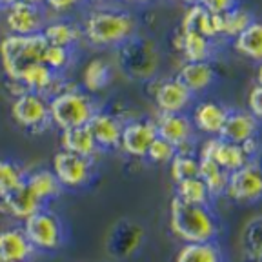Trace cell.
I'll use <instances>...</instances> for the list:
<instances>
[{
  "mask_svg": "<svg viewBox=\"0 0 262 262\" xmlns=\"http://www.w3.org/2000/svg\"><path fill=\"white\" fill-rule=\"evenodd\" d=\"M241 147H242V151L246 153V157H248V160H257L262 151V144H260V140H258V137L248 139L246 142L241 144Z\"/></svg>",
  "mask_w": 262,
  "mask_h": 262,
  "instance_id": "obj_41",
  "label": "cell"
},
{
  "mask_svg": "<svg viewBox=\"0 0 262 262\" xmlns=\"http://www.w3.org/2000/svg\"><path fill=\"white\" fill-rule=\"evenodd\" d=\"M235 53L251 62H262V20L255 18L244 31L231 40Z\"/></svg>",
  "mask_w": 262,
  "mask_h": 262,
  "instance_id": "obj_26",
  "label": "cell"
},
{
  "mask_svg": "<svg viewBox=\"0 0 262 262\" xmlns=\"http://www.w3.org/2000/svg\"><path fill=\"white\" fill-rule=\"evenodd\" d=\"M242 242H244L246 253L250 255L253 260L262 258V215L253 217L244 228L242 233Z\"/></svg>",
  "mask_w": 262,
  "mask_h": 262,
  "instance_id": "obj_36",
  "label": "cell"
},
{
  "mask_svg": "<svg viewBox=\"0 0 262 262\" xmlns=\"http://www.w3.org/2000/svg\"><path fill=\"white\" fill-rule=\"evenodd\" d=\"M199 177L204 180L206 188H208L209 195H211L213 199L224 196L229 173L224 171L215 160L201 159V157H199Z\"/></svg>",
  "mask_w": 262,
  "mask_h": 262,
  "instance_id": "obj_29",
  "label": "cell"
},
{
  "mask_svg": "<svg viewBox=\"0 0 262 262\" xmlns=\"http://www.w3.org/2000/svg\"><path fill=\"white\" fill-rule=\"evenodd\" d=\"M26 186H28L46 206H48L49 202L57 201L58 196L64 193V188H62V184L58 182L57 177H55V173L48 168L28 171V175H26Z\"/></svg>",
  "mask_w": 262,
  "mask_h": 262,
  "instance_id": "obj_24",
  "label": "cell"
},
{
  "mask_svg": "<svg viewBox=\"0 0 262 262\" xmlns=\"http://www.w3.org/2000/svg\"><path fill=\"white\" fill-rule=\"evenodd\" d=\"M180 31L201 33L209 40L217 42V35H215V28H213V15L206 11L201 4L188 6L186 13L182 15V20H180Z\"/></svg>",
  "mask_w": 262,
  "mask_h": 262,
  "instance_id": "obj_27",
  "label": "cell"
},
{
  "mask_svg": "<svg viewBox=\"0 0 262 262\" xmlns=\"http://www.w3.org/2000/svg\"><path fill=\"white\" fill-rule=\"evenodd\" d=\"M88 0H46L44 9H51L53 13H70L73 9L86 4Z\"/></svg>",
  "mask_w": 262,
  "mask_h": 262,
  "instance_id": "obj_40",
  "label": "cell"
},
{
  "mask_svg": "<svg viewBox=\"0 0 262 262\" xmlns=\"http://www.w3.org/2000/svg\"><path fill=\"white\" fill-rule=\"evenodd\" d=\"M186 6H196V4H201L202 0H182Z\"/></svg>",
  "mask_w": 262,
  "mask_h": 262,
  "instance_id": "obj_46",
  "label": "cell"
},
{
  "mask_svg": "<svg viewBox=\"0 0 262 262\" xmlns=\"http://www.w3.org/2000/svg\"><path fill=\"white\" fill-rule=\"evenodd\" d=\"M60 149L80 157H88V159H97V155L100 153L90 126L60 131Z\"/></svg>",
  "mask_w": 262,
  "mask_h": 262,
  "instance_id": "obj_23",
  "label": "cell"
},
{
  "mask_svg": "<svg viewBox=\"0 0 262 262\" xmlns=\"http://www.w3.org/2000/svg\"><path fill=\"white\" fill-rule=\"evenodd\" d=\"M113 80V68L102 57L91 58L82 71V90L90 95L104 91Z\"/></svg>",
  "mask_w": 262,
  "mask_h": 262,
  "instance_id": "obj_25",
  "label": "cell"
},
{
  "mask_svg": "<svg viewBox=\"0 0 262 262\" xmlns=\"http://www.w3.org/2000/svg\"><path fill=\"white\" fill-rule=\"evenodd\" d=\"M26 2H29V4H35V6H42V8H44L46 0H26Z\"/></svg>",
  "mask_w": 262,
  "mask_h": 262,
  "instance_id": "obj_47",
  "label": "cell"
},
{
  "mask_svg": "<svg viewBox=\"0 0 262 262\" xmlns=\"http://www.w3.org/2000/svg\"><path fill=\"white\" fill-rule=\"evenodd\" d=\"M42 37L46 38L49 46H58V48L77 49L80 40H84L80 24L68 18H58L51 20L42 29Z\"/></svg>",
  "mask_w": 262,
  "mask_h": 262,
  "instance_id": "obj_22",
  "label": "cell"
},
{
  "mask_svg": "<svg viewBox=\"0 0 262 262\" xmlns=\"http://www.w3.org/2000/svg\"><path fill=\"white\" fill-rule=\"evenodd\" d=\"M42 62L57 75H64L75 62V49L48 44V48L44 49V55H42Z\"/></svg>",
  "mask_w": 262,
  "mask_h": 262,
  "instance_id": "obj_35",
  "label": "cell"
},
{
  "mask_svg": "<svg viewBox=\"0 0 262 262\" xmlns=\"http://www.w3.org/2000/svg\"><path fill=\"white\" fill-rule=\"evenodd\" d=\"M84 40L93 48H120L139 31L137 16L119 6H97L80 22Z\"/></svg>",
  "mask_w": 262,
  "mask_h": 262,
  "instance_id": "obj_1",
  "label": "cell"
},
{
  "mask_svg": "<svg viewBox=\"0 0 262 262\" xmlns=\"http://www.w3.org/2000/svg\"><path fill=\"white\" fill-rule=\"evenodd\" d=\"M26 171L20 164L11 159H0V199H6L26 182Z\"/></svg>",
  "mask_w": 262,
  "mask_h": 262,
  "instance_id": "obj_32",
  "label": "cell"
},
{
  "mask_svg": "<svg viewBox=\"0 0 262 262\" xmlns=\"http://www.w3.org/2000/svg\"><path fill=\"white\" fill-rule=\"evenodd\" d=\"M151 97L159 113H188L195 104V95L177 77L157 80L151 88Z\"/></svg>",
  "mask_w": 262,
  "mask_h": 262,
  "instance_id": "obj_11",
  "label": "cell"
},
{
  "mask_svg": "<svg viewBox=\"0 0 262 262\" xmlns=\"http://www.w3.org/2000/svg\"><path fill=\"white\" fill-rule=\"evenodd\" d=\"M46 48H48V42L42 37V33L37 35L8 33L0 40V64L6 78L11 82H18V77L28 66L42 62Z\"/></svg>",
  "mask_w": 262,
  "mask_h": 262,
  "instance_id": "obj_4",
  "label": "cell"
},
{
  "mask_svg": "<svg viewBox=\"0 0 262 262\" xmlns=\"http://www.w3.org/2000/svg\"><path fill=\"white\" fill-rule=\"evenodd\" d=\"M169 228L182 244L217 242L221 235V221L211 206L188 204L177 196L169 202Z\"/></svg>",
  "mask_w": 262,
  "mask_h": 262,
  "instance_id": "obj_2",
  "label": "cell"
},
{
  "mask_svg": "<svg viewBox=\"0 0 262 262\" xmlns=\"http://www.w3.org/2000/svg\"><path fill=\"white\" fill-rule=\"evenodd\" d=\"M228 111L229 107H226L219 100L204 98V100H199L191 106L189 119H191L196 133H201L204 137H219L226 117H228Z\"/></svg>",
  "mask_w": 262,
  "mask_h": 262,
  "instance_id": "obj_15",
  "label": "cell"
},
{
  "mask_svg": "<svg viewBox=\"0 0 262 262\" xmlns=\"http://www.w3.org/2000/svg\"><path fill=\"white\" fill-rule=\"evenodd\" d=\"M157 135L177 147V153H195L196 131L188 113H159L155 119Z\"/></svg>",
  "mask_w": 262,
  "mask_h": 262,
  "instance_id": "obj_10",
  "label": "cell"
},
{
  "mask_svg": "<svg viewBox=\"0 0 262 262\" xmlns=\"http://www.w3.org/2000/svg\"><path fill=\"white\" fill-rule=\"evenodd\" d=\"M224 196L238 204L262 201V164L258 160H250L242 168L229 173Z\"/></svg>",
  "mask_w": 262,
  "mask_h": 262,
  "instance_id": "obj_9",
  "label": "cell"
},
{
  "mask_svg": "<svg viewBox=\"0 0 262 262\" xmlns=\"http://www.w3.org/2000/svg\"><path fill=\"white\" fill-rule=\"evenodd\" d=\"M175 196L188 204L196 206H211L213 196L209 195L204 180L201 177H191V179L180 180L175 184Z\"/></svg>",
  "mask_w": 262,
  "mask_h": 262,
  "instance_id": "obj_30",
  "label": "cell"
},
{
  "mask_svg": "<svg viewBox=\"0 0 262 262\" xmlns=\"http://www.w3.org/2000/svg\"><path fill=\"white\" fill-rule=\"evenodd\" d=\"M260 122L248 110H229L219 137L228 142L242 144L248 139L258 137Z\"/></svg>",
  "mask_w": 262,
  "mask_h": 262,
  "instance_id": "obj_18",
  "label": "cell"
},
{
  "mask_svg": "<svg viewBox=\"0 0 262 262\" xmlns=\"http://www.w3.org/2000/svg\"><path fill=\"white\" fill-rule=\"evenodd\" d=\"M142 242V229L137 224H122L117 228V233L111 238L113 253L117 257H129L139 250Z\"/></svg>",
  "mask_w": 262,
  "mask_h": 262,
  "instance_id": "obj_31",
  "label": "cell"
},
{
  "mask_svg": "<svg viewBox=\"0 0 262 262\" xmlns=\"http://www.w3.org/2000/svg\"><path fill=\"white\" fill-rule=\"evenodd\" d=\"M37 250L26 237L22 226H9L0 231V262H29Z\"/></svg>",
  "mask_w": 262,
  "mask_h": 262,
  "instance_id": "obj_17",
  "label": "cell"
},
{
  "mask_svg": "<svg viewBox=\"0 0 262 262\" xmlns=\"http://www.w3.org/2000/svg\"><path fill=\"white\" fill-rule=\"evenodd\" d=\"M15 2H18V0H0V11H4L6 8H9V6H13Z\"/></svg>",
  "mask_w": 262,
  "mask_h": 262,
  "instance_id": "obj_44",
  "label": "cell"
},
{
  "mask_svg": "<svg viewBox=\"0 0 262 262\" xmlns=\"http://www.w3.org/2000/svg\"><path fill=\"white\" fill-rule=\"evenodd\" d=\"M253 20H255L253 13L248 8L238 4L237 8H233L231 11L222 15V38L224 40H233Z\"/></svg>",
  "mask_w": 262,
  "mask_h": 262,
  "instance_id": "obj_33",
  "label": "cell"
},
{
  "mask_svg": "<svg viewBox=\"0 0 262 262\" xmlns=\"http://www.w3.org/2000/svg\"><path fill=\"white\" fill-rule=\"evenodd\" d=\"M169 175L173 182L199 177V157L196 153H177L173 160L169 162Z\"/></svg>",
  "mask_w": 262,
  "mask_h": 262,
  "instance_id": "obj_34",
  "label": "cell"
},
{
  "mask_svg": "<svg viewBox=\"0 0 262 262\" xmlns=\"http://www.w3.org/2000/svg\"><path fill=\"white\" fill-rule=\"evenodd\" d=\"M196 157L215 160L228 173L242 168L246 162H250L246 153L242 151L241 144L228 142L221 137H206L196 149Z\"/></svg>",
  "mask_w": 262,
  "mask_h": 262,
  "instance_id": "obj_14",
  "label": "cell"
},
{
  "mask_svg": "<svg viewBox=\"0 0 262 262\" xmlns=\"http://www.w3.org/2000/svg\"><path fill=\"white\" fill-rule=\"evenodd\" d=\"M11 119L28 133L40 135L53 126L49 115V98L35 91L16 95L11 102Z\"/></svg>",
  "mask_w": 262,
  "mask_h": 262,
  "instance_id": "obj_7",
  "label": "cell"
},
{
  "mask_svg": "<svg viewBox=\"0 0 262 262\" xmlns=\"http://www.w3.org/2000/svg\"><path fill=\"white\" fill-rule=\"evenodd\" d=\"M255 80H257V84H260V86H262V62L257 66V75H255Z\"/></svg>",
  "mask_w": 262,
  "mask_h": 262,
  "instance_id": "obj_45",
  "label": "cell"
},
{
  "mask_svg": "<svg viewBox=\"0 0 262 262\" xmlns=\"http://www.w3.org/2000/svg\"><path fill=\"white\" fill-rule=\"evenodd\" d=\"M175 155H177V147L173 144H169L168 140L157 137L151 142V146H149V149H147L146 159L153 164H169Z\"/></svg>",
  "mask_w": 262,
  "mask_h": 262,
  "instance_id": "obj_37",
  "label": "cell"
},
{
  "mask_svg": "<svg viewBox=\"0 0 262 262\" xmlns=\"http://www.w3.org/2000/svg\"><path fill=\"white\" fill-rule=\"evenodd\" d=\"M51 171L55 173L64 191L66 189L78 191V189L88 188L93 182L95 175H97V164H95V159H88V157H80L60 149L53 155Z\"/></svg>",
  "mask_w": 262,
  "mask_h": 262,
  "instance_id": "obj_8",
  "label": "cell"
},
{
  "mask_svg": "<svg viewBox=\"0 0 262 262\" xmlns=\"http://www.w3.org/2000/svg\"><path fill=\"white\" fill-rule=\"evenodd\" d=\"M119 49V66L124 75L133 80H151L160 66L157 44L149 38L135 35Z\"/></svg>",
  "mask_w": 262,
  "mask_h": 262,
  "instance_id": "obj_6",
  "label": "cell"
},
{
  "mask_svg": "<svg viewBox=\"0 0 262 262\" xmlns=\"http://www.w3.org/2000/svg\"><path fill=\"white\" fill-rule=\"evenodd\" d=\"M90 129L95 137L98 149L100 151H113L119 149L120 146V135H122L124 120L110 111L97 110V113L91 117Z\"/></svg>",
  "mask_w": 262,
  "mask_h": 262,
  "instance_id": "obj_16",
  "label": "cell"
},
{
  "mask_svg": "<svg viewBox=\"0 0 262 262\" xmlns=\"http://www.w3.org/2000/svg\"><path fill=\"white\" fill-rule=\"evenodd\" d=\"M42 208H46V204L26 186V182L15 193H11L6 199H0V213L20 222H24L26 219L31 217L33 213H37Z\"/></svg>",
  "mask_w": 262,
  "mask_h": 262,
  "instance_id": "obj_21",
  "label": "cell"
},
{
  "mask_svg": "<svg viewBox=\"0 0 262 262\" xmlns=\"http://www.w3.org/2000/svg\"><path fill=\"white\" fill-rule=\"evenodd\" d=\"M201 6L211 15H224L238 6V0H202Z\"/></svg>",
  "mask_w": 262,
  "mask_h": 262,
  "instance_id": "obj_39",
  "label": "cell"
},
{
  "mask_svg": "<svg viewBox=\"0 0 262 262\" xmlns=\"http://www.w3.org/2000/svg\"><path fill=\"white\" fill-rule=\"evenodd\" d=\"M175 262H224V255L217 242H195L182 244Z\"/></svg>",
  "mask_w": 262,
  "mask_h": 262,
  "instance_id": "obj_28",
  "label": "cell"
},
{
  "mask_svg": "<svg viewBox=\"0 0 262 262\" xmlns=\"http://www.w3.org/2000/svg\"><path fill=\"white\" fill-rule=\"evenodd\" d=\"M22 229L37 253H55L68 241V229L62 217L48 206L26 219Z\"/></svg>",
  "mask_w": 262,
  "mask_h": 262,
  "instance_id": "obj_5",
  "label": "cell"
},
{
  "mask_svg": "<svg viewBox=\"0 0 262 262\" xmlns=\"http://www.w3.org/2000/svg\"><path fill=\"white\" fill-rule=\"evenodd\" d=\"M155 120L151 119H133L124 122L122 135H120V146L127 157L133 159H146V153L157 139Z\"/></svg>",
  "mask_w": 262,
  "mask_h": 262,
  "instance_id": "obj_13",
  "label": "cell"
},
{
  "mask_svg": "<svg viewBox=\"0 0 262 262\" xmlns=\"http://www.w3.org/2000/svg\"><path fill=\"white\" fill-rule=\"evenodd\" d=\"M248 111L258 122H262V86L255 84L248 93Z\"/></svg>",
  "mask_w": 262,
  "mask_h": 262,
  "instance_id": "obj_38",
  "label": "cell"
},
{
  "mask_svg": "<svg viewBox=\"0 0 262 262\" xmlns=\"http://www.w3.org/2000/svg\"><path fill=\"white\" fill-rule=\"evenodd\" d=\"M175 49L182 55L184 62H206L215 57V40H209L204 35L195 31H179L177 33L175 40Z\"/></svg>",
  "mask_w": 262,
  "mask_h": 262,
  "instance_id": "obj_20",
  "label": "cell"
},
{
  "mask_svg": "<svg viewBox=\"0 0 262 262\" xmlns=\"http://www.w3.org/2000/svg\"><path fill=\"white\" fill-rule=\"evenodd\" d=\"M193 95H202L209 91L217 82V70L213 62H184L175 75Z\"/></svg>",
  "mask_w": 262,
  "mask_h": 262,
  "instance_id": "obj_19",
  "label": "cell"
},
{
  "mask_svg": "<svg viewBox=\"0 0 262 262\" xmlns=\"http://www.w3.org/2000/svg\"><path fill=\"white\" fill-rule=\"evenodd\" d=\"M4 22L8 33L11 35H37L42 33L44 26L48 24V16L42 6L18 0L4 9Z\"/></svg>",
  "mask_w": 262,
  "mask_h": 262,
  "instance_id": "obj_12",
  "label": "cell"
},
{
  "mask_svg": "<svg viewBox=\"0 0 262 262\" xmlns=\"http://www.w3.org/2000/svg\"><path fill=\"white\" fill-rule=\"evenodd\" d=\"M88 2L95 6H110V4H115V2H119V0H88Z\"/></svg>",
  "mask_w": 262,
  "mask_h": 262,
  "instance_id": "obj_42",
  "label": "cell"
},
{
  "mask_svg": "<svg viewBox=\"0 0 262 262\" xmlns=\"http://www.w3.org/2000/svg\"><path fill=\"white\" fill-rule=\"evenodd\" d=\"M97 110L98 107L95 98L75 84H70L60 93L49 97L51 124L57 126L60 131L88 126Z\"/></svg>",
  "mask_w": 262,
  "mask_h": 262,
  "instance_id": "obj_3",
  "label": "cell"
},
{
  "mask_svg": "<svg viewBox=\"0 0 262 262\" xmlns=\"http://www.w3.org/2000/svg\"><path fill=\"white\" fill-rule=\"evenodd\" d=\"M122 2L129 6H144V4H149L151 0H122Z\"/></svg>",
  "mask_w": 262,
  "mask_h": 262,
  "instance_id": "obj_43",
  "label": "cell"
}]
</instances>
